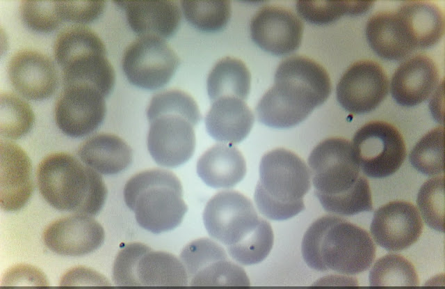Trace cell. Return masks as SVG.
<instances>
[{"label":"cell","mask_w":445,"mask_h":289,"mask_svg":"<svg viewBox=\"0 0 445 289\" xmlns=\"http://www.w3.org/2000/svg\"><path fill=\"white\" fill-rule=\"evenodd\" d=\"M22 19L31 29L49 33L62 23L56 1H22L19 6Z\"/></svg>","instance_id":"cell-36"},{"label":"cell","mask_w":445,"mask_h":289,"mask_svg":"<svg viewBox=\"0 0 445 289\" xmlns=\"http://www.w3.org/2000/svg\"><path fill=\"white\" fill-rule=\"evenodd\" d=\"M113 280L118 286H184L186 269L174 255L140 242L124 246L116 256Z\"/></svg>","instance_id":"cell-9"},{"label":"cell","mask_w":445,"mask_h":289,"mask_svg":"<svg viewBox=\"0 0 445 289\" xmlns=\"http://www.w3.org/2000/svg\"><path fill=\"white\" fill-rule=\"evenodd\" d=\"M371 286H418L414 265L403 256L389 253L380 258L369 272Z\"/></svg>","instance_id":"cell-31"},{"label":"cell","mask_w":445,"mask_h":289,"mask_svg":"<svg viewBox=\"0 0 445 289\" xmlns=\"http://www.w3.org/2000/svg\"><path fill=\"white\" fill-rule=\"evenodd\" d=\"M331 91L330 76L321 65L303 56L288 57L277 66L273 86L255 108L257 119L273 128L293 127L323 104Z\"/></svg>","instance_id":"cell-1"},{"label":"cell","mask_w":445,"mask_h":289,"mask_svg":"<svg viewBox=\"0 0 445 289\" xmlns=\"http://www.w3.org/2000/svg\"><path fill=\"white\" fill-rule=\"evenodd\" d=\"M416 203L424 222L433 230L444 232V175L426 181L419 190Z\"/></svg>","instance_id":"cell-35"},{"label":"cell","mask_w":445,"mask_h":289,"mask_svg":"<svg viewBox=\"0 0 445 289\" xmlns=\"http://www.w3.org/2000/svg\"><path fill=\"white\" fill-rule=\"evenodd\" d=\"M106 55L90 53L67 63L62 68L63 87L74 84L90 85L107 97L113 89L115 73Z\"/></svg>","instance_id":"cell-27"},{"label":"cell","mask_w":445,"mask_h":289,"mask_svg":"<svg viewBox=\"0 0 445 289\" xmlns=\"http://www.w3.org/2000/svg\"><path fill=\"white\" fill-rule=\"evenodd\" d=\"M304 26L291 10L279 6L261 7L253 15L250 31L261 49L275 55L286 54L300 45Z\"/></svg>","instance_id":"cell-16"},{"label":"cell","mask_w":445,"mask_h":289,"mask_svg":"<svg viewBox=\"0 0 445 289\" xmlns=\"http://www.w3.org/2000/svg\"><path fill=\"white\" fill-rule=\"evenodd\" d=\"M36 176L41 195L58 210L95 216L105 203L107 188L99 173L69 153L47 155Z\"/></svg>","instance_id":"cell-6"},{"label":"cell","mask_w":445,"mask_h":289,"mask_svg":"<svg viewBox=\"0 0 445 289\" xmlns=\"http://www.w3.org/2000/svg\"><path fill=\"white\" fill-rule=\"evenodd\" d=\"M308 164L314 194L327 212L350 216L373 210L369 181L360 173L351 142L341 137L322 141Z\"/></svg>","instance_id":"cell-2"},{"label":"cell","mask_w":445,"mask_h":289,"mask_svg":"<svg viewBox=\"0 0 445 289\" xmlns=\"http://www.w3.org/2000/svg\"><path fill=\"white\" fill-rule=\"evenodd\" d=\"M181 4L186 20L203 31L222 29L232 15L231 1L227 0L181 1Z\"/></svg>","instance_id":"cell-34"},{"label":"cell","mask_w":445,"mask_h":289,"mask_svg":"<svg viewBox=\"0 0 445 289\" xmlns=\"http://www.w3.org/2000/svg\"><path fill=\"white\" fill-rule=\"evenodd\" d=\"M105 233L91 216L74 214L49 224L42 238L48 249L67 256H81L97 250L103 244Z\"/></svg>","instance_id":"cell-17"},{"label":"cell","mask_w":445,"mask_h":289,"mask_svg":"<svg viewBox=\"0 0 445 289\" xmlns=\"http://www.w3.org/2000/svg\"><path fill=\"white\" fill-rule=\"evenodd\" d=\"M407 26L416 48L431 47L444 33V14L431 1L414 0L403 2L396 10Z\"/></svg>","instance_id":"cell-26"},{"label":"cell","mask_w":445,"mask_h":289,"mask_svg":"<svg viewBox=\"0 0 445 289\" xmlns=\"http://www.w3.org/2000/svg\"><path fill=\"white\" fill-rule=\"evenodd\" d=\"M389 79L382 67L371 60L353 63L341 77L336 88L341 106L361 114L374 110L389 93Z\"/></svg>","instance_id":"cell-13"},{"label":"cell","mask_w":445,"mask_h":289,"mask_svg":"<svg viewBox=\"0 0 445 289\" xmlns=\"http://www.w3.org/2000/svg\"><path fill=\"white\" fill-rule=\"evenodd\" d=\"M310 179L307 164L294 153L281 148L266 153L254 194L257 209L275 221L296 216L305 208L303 198L311 188Z\"/></svg>","instance_id":"cell-7"},{"label":"cell","mask_w":445,"mask_h":289,"mask_svg":"<svg viewBox=\"0 0 445 289\" xmlns=\"http://www.w3.org/2000/svg\"><path fill=\"white\" fill-rule=\"evenodd\" d=\"M374 3L372 1H298L296 7L305 20L315 24H325L344 15L365 13Z\"/></svg>","instance_id":"cell-32"},{"label":"cell","mask_w":445,"mask_h":289,"mask_svg":"<svg viewBox=\"0 0 445 289\" xmlns=\"http://www.w3.org/2000/svg\"><path fill=\"white\" fill-rule=\"evenodd\" d=\"M35 115L30 105L14 93L0 95V134L8 139H17L31 130Z\"/></svg>","instance_id":"cell-33"},{"label":"cell","mask_w":445,"mask_h":289,"mask_svg":"<svg viewBox=\"0 0 445 289\" xmlns=\"http://www.w3.org/2000/svg\"><path fill=\"white\" fill-rule=\"evenodd\" d=\"M2 286H47L44 274L38 268L29 265H17L5 273Z\"/></svg>","instance_id":"cell-38"},{"label":"cell","mask_w":445,"mask_h":289,"mask_svg":"<svg viewBox=\"0 0 445 289\" xmlns=\"http://www.w3.org/2000/svg\"><path fill=\"white\" fill-rule=\"evenodd\" d=\"M147 117V148L155 162L175 168L188 161L195 148L194 126L202 117L194 99L177 89L159 93L149 102Z\"/></svg>","instance_id":"cell-5"},{"label":"cell","mask_w":445,"mask_h":289,"mask_svg":"<svg viewBox=\"0 0 445 289\" xmlns=\"http://www.w3.org/2000/svg\"><path fill=\"white\" fill-rule=\"evenodd\" d=\"M439 81V72L435 61L426 54H416L403 61L394 72L391 93L398 104L416 106L430 96Z\"/></svg>","instance_id":"cell-20"},{"label":"cell","mask_w":445,"mask_h":289,"mask_svg":"<svg viewBox=\"0 0 445 289\" xmlns=\"http://www.w3.org/2000/svg\"><path fill=\"white\" fill-rule=\"evenodd\" d=\"M204 121L207 131L212 138L234 145L248 136L254 117L244 100L222 97L212 102Z\"/></svg>","instance_id":"cell-23"},{"label":"cell","mask_w":445,"mask_h":289,"mask_svg":"<svg viewBox=\"0 0 445 289\" xmlns=\"http://www.w3.org/2000/svg\"><path fill=\"white\" fill-rule=\"evenodd\" d=\"M60 286H110V283L104 276L94 270L76 267L63 276Z\"/></svg>","instance_id":"cell-39"},{"label":"cell","mask_w":445,"mask_h":289,"mask_svg":"<svg viewBox=\"0 0 445 289\" xmlns=\"http://www.w3.org/2000/svg\"><path fill=\"white\" fill-rule=\"evenodd\" d=\"M444 129L437 127L415 144L409 155L412 166L420 173L435 176L444 171Z\"/></svg>","instance_id":"cell-30"},{"label":"cell","mask_w":445,"mask_h":289,"mask_svg":"<svg viewBox=\"0 0 445 289\" xmlns=\"http://www.w3.org/2000/svg\"><path fill=\"white\" fill-rule=\"evenodd\" d=\"M366 36L373 50L388 60H400L416 47L396 11L382 10L373 14L366 24Z\"/></svg>","instance_id":"cell-22"},{"label":"cell","mask_w":445,"mask_h":289,"mask_svg":"<svg viewBox=\"0 0 445 289\" xmlns=\"http://www.w3.org/2000/svg\"><path fill=\"white\" fill-rule=\"evenodd\" d=\"M123 194L138 224L154 234L177 228L188 210L180 180L164 169L136 173L126 182Z\"/></svg>","instance_id":"cell-8"},{"label":"cell","mask_w":445,"mask_h":289,"mask_svg":"<svg viewBox=\"0 0 445 289\" xmlns=\"http://www.w3.org/2000/svg\"><path fill=\"white\" fill-rule=\"evenodd\" d=\"M203 221L209 235L225 246L229 256L241 265L262 262L273 248L270 224L238 192L226 190L214 195L204 208Z\"/></svg>","instance_id":"cell-3"},{"label":"cell","mask_w":445,"mask_h":289,"mask_svg":"<svg viewBox=\"0 0 445 289\" xmlns=\"http://www.w3.org/2000/svg\"><path fill=\"white\" fill-rule=\"evenodd\" d=\"M437 89L430 102V109L433 118L439 123L443 124L444 112L440 109V107L444 108V105H441L440 102L444 101V98L440 100V97L444 94V80H442L441 85L439 86Z\"/></svg>","instance_id":"cell-40"},{"label":"cell","mask_w":445,"mask_h":289,"mask_svg":"<svg viewBox=\"0 0 445 289\" xmlns=\"http://www.w3.org/2000/svg\"><path fill=\"white\" fill-rule=\"evenodd\" d=\"M423 228L421 215L413 204L393 201L375 210L370 232L380 247L389 251H400L414 244Z\"/></svg>","instance_id":"cell-15"},{"label":"cell","mask_w":445,"mask_h":289,"mask_svg":"<svg viewBox=\"0 0 445 289\" xmlns=\"http://www.w3.org/2000/svg\"><path fill=\"white\" fill-rule=\"evenodd\" d=\"M14 88L23 97L42 100L51 96L58 86V73L54 62L42 52L23 49L16 52L8 65Z\"/></svg>","instance_id":"cell-18"},{"label":"cell","mask_w":445,"mask_h":289,"mask_svg":"<svg viewBox=\"0 0 445 289\" xmlns=\"http://www.w3.org/2000/svg\"><path fill=\"white\" fill-rule=\"evenodd\" d=\"M31 162L17 144L0 141V205L6 212L22 209L33 192Z\"/></svg>","instance_id":"cell-19"},{"label":"cell","mask_w":445,"mask_h":289,"mask_svg":"<svg viewBox=\"0 0 445 289\" xmlns=\"http://www.w3.org/2000/svg\"><path fill=\"white\" fill-rule=\"evenodd\" d=\"M90 53L106 54V49L99 36L86 26L67 27L56 38L54 54L61 68L75 58Z\"/></svg>","instance_id":"cell-29"},{"label":"cell","mask_w":445,"mask_h":289,"mask_svg":"<svg viewBox=\"0 0 445 289\" xmlns=\"http://www.w3.org/2000/svg\"><path fill=\"white\" fill-rule=\"evenodd\" d=\"M351 143L361 171L373 178H383L395 173L407 154L400 132L385 121L364 124L355 132Z\"/></svg>","instance_id":"cell-10"},{"label":"cell","mask_w":445,"mask_h":289,"mask_svg":"<svg viewBox=\"0 0 445 289\" xmlns=\"http://www.w3.org/2000/svg\"><path fill=\"white\" fill-rule=\"evenodd\" d=\"M115 3L125 10L129 25L140 36L167 38L175 34L180 26L181 13L175 1H122Z\"/></svg>","instance_id":"cell-21"},{"label":"cell","mask_w":445,"mask_h":289,"mask_svg":"<svg viewBox=\"0 0 445 289\" xmlns=\"http://www.w3.org/2000/svg\"><path fill=\"white\" fill-rule=\"evenodd\" d=\"M104 97L100 91L90 85L63 87L54 110L58 127L71 137H82L90 134L105 118Z\"/></svg>","instance_id":"cell-14"},{"label":"cell","mask_w":445,"mask_h":289,"mask_svg":"<svg viewBox=\"0 0 445 289\" xmlns=\"http://www.w3.org/2000/svg\"><path fill=\"white\" fill-rule=\"evenodd\" d=\"M106 3L105 1H56V6L63 20L87 24L103 13Z\"/></svg>","instance_id":"cell-37"},{"label":"cell","mask_w":445,"mask_h":289,"mask_svg":"<svg viewBox=\"0 0 445 289\" xmlns=\"http://www.w3.org/2000/svg\"><path fill=\"white\" fill-rule=\"evenodd\" d=\"M78 155L85 164L104 175L123 171L133 158L131 147L120 136L109 133H99L86 140L80 145Z\"/></svg>","instance_id":"cell-25"},{"label":"cell","mask_w":445,"mask_h":289,"mask_svg":"<svg viewBox=\"0 0 445 289\" xmlns=\"http://www.w3.org/2000/svg\"><path fill=\"white\" fill-rule=\"evenodd\" d=\"M251 75L240 59L227 56L219 60L207 77V88L211 102L222 97H235L243 100L250 91Z\"/></svg>","instance_id":"cell-28"},{"label":"cell","mask_w":445,"mask_h":289,"mask_svg":"<svg viewBox=\"0 0 445 289\" xmlns=\"http://www.w3.org/2000/svg\"><path fill=\"white\" fill-rule=\"evenodd\" d=\"M180 260L193 286H250L245 271L209 238L195 240L181 251Z\"/></svg>","instance_id":"cell-12"},{"label":"cell","mask_w":445,"mask_h":289,"mask_svg":"<svg viewBox=\"0 0 445 289\" xmlns=\"http://www.w3.org/2000/svg\"><path fill=\"white\" fill-rule=\"evenodd\" d=\"M180 65V59L163 38L140 36L126 48L122 70L129 81L146 90L166 85Z\"/></svg>","instance_id":"cell-11"},{"label":"cell","mask_w":445,"mask_h":289,"mask_svg":"<svg viewBox=\"0 0 445 289\" xmlns=\"http://www.w3.org/2000/svg\"><path fill=\"white\" fill-rule=\"evenodd\" d=\"M301 251L313 270L354 275L371 266L376 248L364 228L339 217L325 215L307 228Z\"/></svg>","instance_id":"cell-4"},{"label":"cell","mask_w":445,"mask_h":289,"mask_svg":"<svg viewBox=\"0 0 445 289\" xmlns=\"http://www.w3.org/2000/svg\"><path fill=\"white\" fill-rule=\"evenodd\" d=\"M197 173L211 187L229 189L244 178L246 162L242 153L233 144L218 143L200 157Z\"/></svg>","instance_id":"cell-24"}]
</instances>
